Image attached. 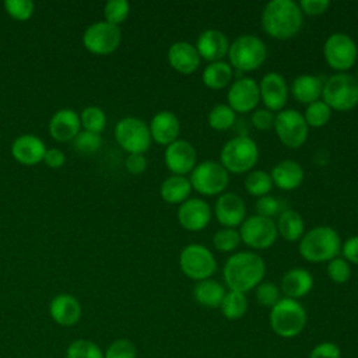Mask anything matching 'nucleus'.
Here are the masks:
<instances>
[{"label": "nucleus", "instance_id": "nucleus-1", "mask_svg": "<svg viewBox=\"0 0 358 358\" xmlns=\"http://www.w3.org/2000/svg\"><path fill=\"white\" fill-rule=\"evenodd\" d=\"M266 263L256 252L241 250L231 255L222 268L225 284L231 291L246 294L264 278Z\"/></svg>", "mask_w": 358, "mask_h": 358}, {"label": "nucleus", "instance_id": "nucleus-2", "mask_svg": "<svg viewBox=\"0 0 358 358\" xmlns=\"http://www.w3.org/2000/svg\"><path fill=\"white\" fill-rule=\"evenodd\" d=\"M303 22V13L294 0H271L262 11V27L275 39L295 36Z\"/></svg>", "mask_w": 358, "mask_h": 358}, {"label": "nucleus", "instance_id": "nucleus-3", "mask_svg": "<svg viewBox=\"0 0 358 358\" xmlns=\"http://www.w3.org/2000/svg\"><path fill=\"white\" fill-rule=\"evenodd\" d=\"M341 238L338 232L329 225H319L299 239V255L310 263L330 262L341 252Z\"/></svg>", "mask_w": 358, "mask_h": 358}, {"label": "nucleus", "instance_id": "nucleus-4", "mask_svg": "<svg viewBox=\"0 0 358 358\" xmlns=\"http://www.w3.org/2000/svg\"><path fill=\"white\" fill-rule=\"evenodd\" d=\"M259 161L257 143L249 136H235L221 148L220 164L232 173L250 172Z\"/></svg>", "mask_w": 358, "mask_h": 358}, {"label": "nucleus", "instance_id": "nucleus-5", "mask_svg": "<svg viewBox=\"0 0 358 358\" xmlns=\"http://www.w3.org/2000/svg\"><path fill=\"white\" fill-rule=\"evenodd\" d=\"M271 330L284 338H292L302 333L305 329L308 315L305 308L291 298H281L270 310Z\"/></svg>", "mask_w": 358, "mask_h": 358}, {"label": "nucleus", "instance_id": "nucleus-6", "mask_svg": "<svg viewBox=\"0 0 358 358\" xmlns=\"http://www.w3.org/2000/svg\"><path fill=\"white\" fill-rule=\"evenodd\" d=\"M227 56L229 57L232 69L239 71H252L264 63L267 57V48L262 38L252 34H243L229 43Z\"/></svg>", "mask_w": 358, "mask_h": 358}, {"label": "nucleus", "instance_id": "nucleus-7", "mask_svg": "<svg viewBox=\"0 0 358 358\" xmlns=\"http://www.w3.org/2000/svg\"><path fill=\"white\" fill-rule=\"evenodd\" d=\"M322 101L330 109L351 110L358 105V83L357 78L348 73H336L323 81Z\"/></svg>", "mask_w": 358, "mask_h": 358}, {"label": "nucleus", "instance_id": "nucleus-8", "mask_svg": "<svg viewBox=\"0 0 358 358\" xmlns=\"http://www.w3.org/2000/svg\"><path fill=\"white\" fill-rule=\"evenodd\" d=\"M192 187L204 196H215L224 193L229 183V172L213 159L196 164L189 178Z\"/></svg>", "mask_w": 358, "mask_h": 358}, {"label": "nucleus", "instance_id": "nucleus-9", "mask_svg": "<svg viewBox=\"0 0 358 358\" xmlns=\"http://www.w3.org/2000/svg\"><path fill=\"white\" fill-rule=\"evenodd\" d=\"M179 267L192 280H207L217 271V260L213 252L201 243H190L180 250Z\"/></svg>", "mask_w": 358, "mask_h": 358}, {"label": "nucleus", "instance_id": "nucleus-10", "mask_svg": "<svg viewBox=\"0 0 358 358\" xmlns=\"http://www.w3.org/2000/svg\"><path fill=\"white\" fill-rule=\"evenodd\" d=\"M115 137L119 145L129 154H144L152 140L148 124L134 116L123 117L116 123Z\"/></svg>", "mask_w": 358, "mask_h": 358}, {"label": "nucleus", "instance_id": "nucleus-11", "mask_svg": "<svg viewBox=\"0 0 358 358\" xmlns=\"http://www.w3.org/2000/svg\"><path fill=\"white\" fill-rule=\"evenodd\" d=\"M323 56L326 63L337 73H347L357 62L358 48L348 34L334 32L324 41Z\"/></svg>", "mask_w": 358, "mask_h": 358}, {"label": "nucleus", "instance_id": "nucleus-12", "mask_svg": "<svg viewBox=\"0 0 358 358\" xmlns=\"http://www.w3.org/2000/svg\"><path fill=\"white\" fill-rule=\"evenodd\" d=\"M274 130L280 141L289 148H299L308 138V124L296 109H282L275 113Z\"/></svg>", "mask_w": 358, "mask_h": 358}, {"label": "nucleus", "instance_id": "nucleus-13", "mask_svg": "<svg viewBox=\"0 0 358 358\" xmlns=\"http://www.w3.org/2000/svg\"><path fill=\"white\" fill-rule=\"evenodd\" d=\"M239 227L241 241L252 249H268L278 236L274 220L257 214L245 218Z\"/></svg>", "mask_w": 358, "mask_h": 358}, {"label": "nucleus", "instance_id": "nucleus-14", "mask_svg": "<svg viewBox=\"0 0 358 358\" xmlns=\"http://www.w3.org/2000/svg\"><path fill=\"white\" fill-rule=\"evenodd\" d=\"M122 41V31L117 25L106 21L91 24L83 35V43L87 50L95 55H109L117 49Z\"/></svg>", "mask_w": 358, "mask_h": 358}, {"label": "nucleus", "instance_id": "nucleus-15", "mask_svg": "<svg viewBox=\"0 0 358 358\" xmlns=\"http://www.w3.org/2000/svg\"><path fill=\"white\" fill-rule=\"evenodd\" d=\"M227 99L228 105L234 109L235 113H246L253 110L260 102L259 83L252 77L236 78L228 90Z\"/></svg>", "mask_w": 358, "mask_h": 358}, {"label": "nucleus", "instance_id": "nucleus-16", "mask_svg": "<svg viewBox=\"0 0 358 358\" xmlns=\"http://www.w3.org/2000/svg\"><path fill=\"white\" fill-rule=\"evenodd\" d=\"M260 101L271 112H280L284 109L288 101V84L281 73L268 71L259 83Z\"/></svg>", "mask_w": 358, "mask_h": 358}, {"label": "nucleus", "instance_id": "nucleus-17", "mask_svg": "<svg viewBox=\"0 0 358 358\" xmlns=\"http://www.w3.org/2000/svg\"><path fill=\"white\" fill-rule=\"evenodd\" d=\"M213 211L210 204L199 197H189L178 208V221L179 224L192 232H197L204 229L210 220Z\"/></svg>", "mask_w": 358, "mask_h": 358}, {"label": "nucleus", "instance_id": "nucleus-18", "mask_svg": "<svg viewBox=\"0 0 358 358\" xmlns=\"http://www.w3.org/2000/svg\"><path fill=\"white\" fill-rule=\"evenodd\" d=\"M214 214L224 228H236L245 221L246 206L239 194L234 192H224L215 201Z\"/></svg>", "mask_w": 358, "mask_h": 358}, {"label": "nucleus", "instance_id": "nucleus-19", "mask_svg": "<svg viewBox=\"0 0 358 358\" xmlns=\"http://www.w3.org/2000/svg\"><path fill=\"white\" fill-rule=\"evenodd\" d=\"M165 164L173 175H186L193 171L197 161L196 148L187 140H176L165 148Z\"/></svg>", "mask_w": 358, "mask_h": 358}, {"label": "nucleus", "instance_id": "nucleus-20", "mask_svg": "<svg viewBox=\"0 0 358 358\" xmlns=\"http://www.w3.org/2000/svg\"><path fill=\"white\" fill-rule=\"evenodd\" d=\"M194 46L200 57L211 63V62L222 60V57L228 55L229 42L227 35L222 31L215 28H208V29H204L197 36Z\"/></svg>", "mask_w": 358, "mask_h": 358}, {"label": "nucleus", "instance_id": "nucleus-21", "mask_svg": "<svg viewBox=\"0 0 358 358\" xmlns=\"http://www.w3.org/2000/svg\"><path fill=\"white\" fill-rule=\"evenodd\" d=\"M200 55L196 46L186 41L173 42L168 49V62L171 67L182 74H192L200 66Z\"/></svg>", "mask_w": 358, "mask_h": 358}, {"label": "nucleus", "instance_id": "nucleus-22", "mask_svg": "<svg viewBox=\"0 0 358 358\" xmlns=\"http://www.w3.org/2000/svg\"><path fill=\"white\" fill-rule=\"evenodd\" d=\"M148 127L151 138L155 143L161 145H169L171 143L178 140L180 131V122L173 112L159 110L152 116Z\"/></svg>", "mask_w": 358, "mask_h": 358}, {"label": "nucleus", "instance_id": "nucleus-23", "mask_svg": "<svg viewBox=\"0 0 358 358\" xmlns=\"http://www.w3.org/2000/svg\"><path fill=\"white\" fill-rule=\"evenodd\" d=\"M46 147L43 141L34 134H22L17 137L11 145L13 157L24 165H35L43 161Z\"/></svg>", "mask_w": 358, "mask_h": 358}, {"label": "nucleus", "instance_id": "nucleus-24", "mask_svg": "<svg viewBox=\"0 0 358 358\" xmlns=\"http://www.w3.org/2000/svg\"><path fill=\"white\" fill-rule=\"evenodd\" d=\"M270 176L273 185L278 189L294 190L302 185L305 172L299 162L294 159H282L271 168Z\"/></svg>", "mask_w": 358, "mask_h": 358}, {"label": "nucleus", "instance_id": "nucleus-25", "mask_svg": "<svg viewBox=\"0 0 358 358\" xmlns=\"http://www.w3.org/2000/svg\"><path fill=\"white\" fill-rule=\"evenodd\" d=\"M80 116L73 109L57 110L49 122V133L57 141H70L80 133Z\"/></svg>", "mask_w": 358, "mask_h": 358}, {"label": "nucleus", "instance_id": "nucleus-26", "mask_svg": "<svg viewBox=\"0 0 358 358\" xmlns=\"http://www.w3.org/2000/svg\"><path fill=\"white\" fill-rule=\"evenodd\" d=\"M313 287L312 274L303 267H292L281 278L280 289L285 294L287 298L299 299L310 292Z\"/></svg>", "mask_w": 358, "mask_h": 358}, {"label": "nucleus", "instance_id": "nucleus-27", "mask_svg": "<svg viewBox=\"0 0 358 358\" xmlns=\"http://www.w3.org/2000/svg\"><path fill=\"white\" fill-rule=\"evenodd\" d=\"M49 310L52 319L62 326H73L81 317L80 302L69 294H60L55 296L50 302Z\"/></svg>", "mask_w": 358, "mask_h": 358}, {"label": "nucleus", "instance_id": "nucleus-28", "mask_svg": "<svg viewBox=\"0 0 358 358\" xmlns=\"http://www.w3.org/2000/svg\"><path fill=\"white\" fill-rule=\"evenodd\" d=\"M322 90L323 81L319 76L315 74H301L295 77L289 88L296 101L308 105L320 99Z\"/></svg>", "mask_w": 358, "mask_h": 358}, {"label": "nucleus", "instance_id": "nucleus-29", "mask_svg": "<svg viewBox=\"0 0 358 358\" xmlns=\"http://www.w3.org/2000/svg\"><path fill=\"white\" fill-rule=\"evenodd\" d=\"M277 232L288 242L299 241L305 234V221L302 215L292 208H284L277 217Z\"/></svg>", "mask_w": 358, "mask_h": 358}, {"label": "nucleus", "instance_id": "nucleus-30", "mask_svg": "<svg viewBox=\"0 0 358 358\" xmlns=\"http://www.w3.org/2000/svg\"><path fill=\"white\" fill-rule=\"evenodd\" d=\"M192 183L189 178L183 175H171L161 183V197L169 204H182L189 199L192 192Z\"/></svg>", "mask_w": 358, "mask_h": 358}, {"label": "nucleus", "instance_id": "nucleus-31", "mask_svg": "<svg viewBox=\"0 0 358 358\" xmlns=\"http://www.w3.org/2000/svg\"><path fill=\"white\" fill-rule=\"evenodd\" d=\"M194 299L206 308H220L224 296L225 288L221 282L213 278L197 281L193 289Z\"/></svg>", "mask_w": 358, "mask_h": 358}, {"label": "nucleus", "instance_id": "nucleus-32", "mask_svg": "<svg viewBox=\"0 0 358 358\" xmlns=\"http://www.w3.org/2000/svg\"><path fill=\"white\" fill-rule=\"evenodd\" d=\"M234 76L232 66L228 62L218 60L211 62L207 64L201 73V80L204 85H207L211 90H221L225 88Z\"/></svg>", "mask_w": 358, "mask_h": 358}, {"label": "nucleus", "instance_id": "nucleus-33", "mask_svg": "<svg viewBox=\"0 0 358 358\" xmlns=\"http://www.w3.org/2000/svg\"><path fill=\"white\" fill-rule=\"evenodd\" d=\"M220 309L228 320H238L248 310V298L242 292L229 289L228 292H225Z\"/></svg>", "mask_w": 358, "mask_h": 358}, {"label": "nucleus", "instance_id": "nucleus-34", "mask_svg": "<svg viewBox=\"0 0 358 358\" xmlns=\"http://www.w3.org/2000/svg\"><path fill=\"white\" fill-rule=\"evenodd\" d=\"M245 189L250 196L262 197L271 192L273 180L268 172L263 169H252L245 178Z\"/></svg>", "mask_w": 358, "mask_h": 358}, {"label": "nucleus", "instance_id": "nucleus-35", "mask_svg": "<svg viewBox=\"0 0 358 358\" xmlns=\"http://www.w3.org/2000/svg\"><path fill=\"white\" fill-rule=\"evenodd\" d=\"M207 120L210 127L222 131L232 127L236 120V113L228 103H217L210 109Z\"/></svg>", "mask_w": 358, "mask_h": 358}, {"label": "nucleus", "instance_id": "nucleus-36", "mask_svg": "<svg viewBox=\"0 0 358 358\" xmlns=\"http://www.w3.org/2000/svg\"><path fill=\"white\" fill-rule=\"evenodd\" d=\"M330 117H331V109L322 99L309 103L303 113V119L308 127H323L324 124H327Z\"/></svg>", "mask_w": 358, "mask_h": 358}, {"label": "nucleus", "instance_id": "nucleus-37", "mask_svg": "<svg viewBox=\"0 0 358 358\" xmlns=\"http://www.w3.org/2000/svg\"><path fill=\"white\" fill-rule=\"evenodd\" d=\"M80 122L85 130L99 134L106 126V116L101 108L87 106L80 115Z\"/></svg>", "mask_w": 358, "mask_h": 358}, {"label": "nucleus", "instance_id": "nucleus-38", "mask_svg": "<svg viewBox=\"0 0 358 358\" xmlns=\"http://www.w3.org/2000/svg\"><path fill=\"white\" fill-rule=\"evenodd\" d=\"M241 243V235L236 228H221L213 235V245L220 252H232Z\"/></svg>", "mask_w": 358, "mask_h": 358}, {"label": "nucleus", "instance_id": "nucleus-39", "mask_svg": "<svg viewBox=\"0 0 358 358\" xmlns=\"http://www.w3.org/2000/svg\"><path fill=\"white\" fill-rule=\"evenodd\" d=\"M67 358H103L101 348L90 340H76L67 348Z\"/></svg>", "mask_w": 358, "mask_h": 358}, {"label": "nucleus", "instance_id": "nucleus-40", "mask_svg": "<svg viewBox=\"0 0 358 358\" xmlns=\"http://www.w3.org/2000/svg\"><path fill=\"white\" fill-rule=\"evenodd\" d=\"M130 13V4L126 0H109L103 7L105 21L113 25L122 24Z\"/></svg>", "mask_w": 358, "mask_h": 358}, {"label": "nucleus", "instance_id": "nucleus-41", "mask_svg": "<svg viewBox=\"0 0 358 358\" xmlns=\"http://www.w3.org/2000/svg\"><path fill=\"white\" fill-rule=\"evenodd\" d=\"M101 144H102L101 136L98 133H92L88 130L80 131L73 140L74 148L83 154L96 152L101 148Z\"/></svg>", "mask_w": 358, "mask_h": 358}, {"label": "nucleus", "instance_id": "nucleus-42", "mask_svg": "<svg viewBox=\"0 0 358 358\" xmlns=\"http://www.w3.org/2000/svg\"><path fill=\"white\" fill-rule=\"evenodd\" d=\"M281 289L270 282V281H262L256 287V299L262 306L273 308L280 299H281Z\"/></svg>", "mask_w": 358, "mask_h": 358}, {"label": "nucleus", "instance_id": "nucleus-43", "mask_svg": "<svg viewBox=\"0 0 358 358\" xmlns=\"http://www.w3.org/2000/svg\"><path fill=\"white\" fill-rule=\"evenodd\" d=\"M284 210L281 199H278L277 196H271V194H266L262 196L256 200V213L257 215L266 217V218H274L278 217V214Z\"/></svg>", "mask_w": 358, "mask_h": 358}, {"label": "nucleus", "instance_id": "nucleus-44", "mask_svg": "<svg viewBox=\"0 0 358 358\" xmlns=\"http://www.w3.org/2000/svg\"><path fill=\"white\" fill-rule=\"evenodd\" d=\"M327 275L333 282L344 284L351 277V267L350 263L344 257H334L327 262Z\"/></svg>", "mask_w": 358, "mask_h": 358}, {"label": "nucleus", "instance_id": "nucleus-45", "mask_svg": "<svg viewBox=\"0 0 358 358\" xmlns=\"http://www.w3.org/2000/svg\"><path fill=\"white\" fill-rule=\"evenodd\" d=\"M4 8L14 20L27 21L34 14L35 6L31 0H6Z\"/></svg>", "mask_w": 358, "mask_h": 358}, {"label": "nucleus", "instance_id": "nucleus-46", "mask_svg": "<svg viewBox=\"0 0 358 358\" xmlns=\"http://www.w3.org/2000/svg\"><path fill=\"white\" fill-rule=\"evenodd\" d=\"M137 350L136 345L127 340V338H119L113 341L106 352L103 354V358H136Z\"/></svg>", "mask_w": 358, "mask_h": 358}, {"label": "nucleus", "instance_id": "nucleus-47", "mask_svg": "<svg viewBox=\"0 0 358 358\" xmlns=\"http://www.w3.org/2000/svg\"><path fill=\"white\" fill-rule=\"evenodd\" d=\"M274 112L268 110L267 108L255 109L252 113V124L259 130H270L274 127Z\"/></svg>", "mask_w": 358, "mask_h": 358}, {"label": "nucleus", "instance_id": "nucleus-48", "mask_svg": "<svg viewBox=\"0 0 358 358\" xmlns=\"http://www.w3.org/2000/svg\"><path fill=\"white\" fill-rule=\"evenodd\" d=\"M309 358H341V351L337 344L330 341H323L313 347Z\"/></svg>", "mask_w": 358, "mask_h": 358}, {"label": "nucleus", "instance_id": "nucleus-49", "mask_svg": "<svg viewBox=\"0 0 358 358\" xmlns=\"http://www.w3.org/2000/svg\"><path fill=\"white\" fill-rule=\"evenodd\" d=\"M298 6L301 11L308 15H320L329 8L330 1L329 0H301Z\"/></svg>", "mask_w": 358, "mask_h": 358}, {"label": "nucleus", "instance_id": "nucleus-50", "mask_svg": "<svg viewBox=\"0 0 358 358\" xmlns=\"http://www.w3.org/2000/svg\"><path fill=\"white\" fill-rule=\"evenodd\" d=\"M126 169L133 175H140L147 168V159L144 154H129L124 159Z\"/></svg>", "mask_w": 358, "mask_h": 358}, {"label": "nucleus", "instance_id": "nucleus-51", "mask_svg": "<svg viewBox=\"0 0 358 358\" xmlns=\"http://www.w3.org/2000/svg\"><path fill=\"white\" fill-rule=\"evenodd\" d=\"M341 252H343V257L348 263L358 264V235H354L345 239V242L341 245Z\"/></svg>", "mask_w": 358, "mask_h": 358}, {"label": "nucleus", "instance_id": "nucleus-52", "mask_svg": "<svg viewBox=\"0 0 358 358\" xmlns=\"http://www.w3.org/2000/svg\"><path fill=\"white\" fill-rule=\"evenodd\" d=\"M43 161H45V164H46L49 168L57 169V168H60V166L64 165L66 157H64L63 151H60L59 148H49V150H46V152H45Z\"/></svg>", "mask_w": 358, "mask_h": 358}, {"label": "nucleus", "instance_id": "nucleus-53", "mask_svg": "<svg viewBox=\"0 0 358 358\" xmlns=\"http://www.w3.org/2000/svg\"><path fill=\"white\" fill-rule=\"evenodd\" d=\"M355 78H357V83H358V70H357V76H355Z\"/></svg>", "mask_w": 358, "mask_h": 358}]
</instances>
